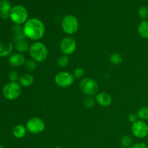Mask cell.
<instances>
[{"label": "cell", "mask_w": 148, "mask_h": 148, "mask_svg": "<svg viewBox=\"0 0 148 148\" xmlns=\"http://www.w3.org/2000/svg\"><path fill=\"white\" fill-rule=\"evenodd\" d=\"M137 115L138 116L139 120L142 121H147L148 120V107L143 106L139 108L137 112Z\"/></svg>", "instance_id": "obj_19"}, {"label": "cell", "mask_w": 148, "mask_h": 148, "mask_svg": "<svg viewBox=\"0 0 148 148\" xmlns=\"http://www.w3.org/2000/svg\"><path fill=\"white\" fill-rule=\"evenodd\" d=\"M27 129L23 124H17L13 128L12 134L15 138L22 139L25 136Z\"/></svg>", "instance_id": "obj_16"}, {"label": "cell", "mask_w": 148, "mask_h": 148, "mask_svg": "<svg viewBox=\"0 0 148 148\" xmlns=\"http://www.w3.org/2000/svg\"><path fill=\"white\" fill-rule=\"evenodd\" d=\"M53 148H62V147H53Z\"/></svg>", "instance_id": "obj_33"}, {"label": "cell", "mask_w": 148, "mask_h": 148, "mask_svg": "<svg viewBox=\"0 0 148 148\" xmlns=\"http://www.w3.org/2000/svg\"><path fill=\"white\" fill-rule=\"evenodd\" d=\"M14 49L17 50L18 53H24L28 51L30 49V46L26 40H23L17 41L14 43Z\"/></svg>", "instance_id": "obj_18"}, {"label": "cell", "mask_w": 148, "mask_h": 148, "mask_svg": "<svg viewBox=\"0 0 148 148\" xmlns=\"http://www.w3.org/2000/svg\"><path fill=\"white\" fill-rule=\"evenodd\" d=\"M11 33L12 38L14 43L25 40V38H26L24 35V32H23V26L20 25H14L12 27Z\"/></svg>", "instance_id": "obj_13"}, {"label": "cell", "mask_w": 148, "mask_h": 148, "mask_svg": "<svg viewBox=\"0 0 148 148\" xmlns=\"http://www.w3.org/2000/svg\"><path fill=\"white\" fill-rule=\"evenodd\" d=\"M0 148H4V147H3V146L1 145H0Z\"/></svg>", "instance_id": "obj_32"}, {"label": "cell", "mask_w": 148, "mask_h": 148, "mask_svg": "<svg viewBox=\"0 0 148 148\" xmlns=\"http://www.w3.org/2000/svg\"><path fill=\"white\" fill-rule=\"evenodd\" d=\"M69 63V56L66 55H62L58 58L57 61H56V64L58 66L61 68H64L68 66Z\"/></svg>", "instance_id": "obj_20"}, {"label": "cell", "mask_w": 148, "mask_h": 148, "mask_svg": "<svg viewBox=\"0 0 148 148\" xmlns=\"http://www.w3.org/2000/svg\"><path fill=\"white\" fill-rule=\"evenodd\" d=\"M129 120H130V122H132V124L138 121L139 119H138V116H137V114H134V113H132V114H130V116H129Z\"/></svg>", "instance_id": "obj_29"}, {"label": "cell", "mask_w": 148, "mask_h": 148, "mask_svg": "<svg viewBox=\"0 0 148 148\" xmlns=\"http://www.w3.org/2000/svg\"><path fill=\"white\" fill-rule=\"evenodd\" d=\"M27 131L33 134H38L43 132L46 129V124L39 117H32L29 119L25 125Z\"/></svg>", "instance_id": "obj_7"}, {"label": "cell", "mask_w": 148, "mask_h": 148, "mask_svg": "<svg viewBox=\"0 0 148 148\" xmlns=\"http://www.w3.org/2000/svg\"><path fill=\"white\" fill-rule=\"evenodd\" d=\"M137 32L143 38L148 39V21L143 20L137 27Z\"/></svg>", "instance_id": "obj_17"}, {"label": "cell", "mask_w": 148, "mask_h": 148, "mask_svg": "<svg viewBox=\"0 0 148 148\" xmlns=\"http://www.w3.org/2000/svg\"><path fill=\"white\" fill-rule=\"evenodd\" d=\"M14 46L11 42H0V57L10 56Z\"/></svg>", "instance_id": "obj_14"}, {"label": "cell", "mask_w": 148, "mask_h": 148, "mask_svg": "<svg viewBox=\"0 0 148 148\" xmlns=\"http://www.w3.org/2000/svg\"><path fill=\"white\" fill-rule=\"evenodd\" d=\"M119 148H125V147H119Z\"/></svg>", "instance_id": "obj_34"}, {"label": "cell", "mask_w": 148, "mask_h": 148, "mask_svg": "<svg viewBox=\"0 0 148 148\" xmlns=\"http://www.w3.org/2000/svg\"><path fill=\"white\" fill-rule=\"evenodd\" d=\"M138 15L143 20H146L148 17V7L146 6H141L138 10Z\"/></svg>", "instance_id": "obj_25"}, {"label": "cell", "mask_w": 148, "mask_h": 148, "mask_svg": "<svg viewBox=\"0 0 148 148\" xmlns=\"http://www.w3.org/2000/svg\"><path fill=\"white\" fill-rule=\"evenodd\" d=\"M84 75H85V70L82 67L76 68L73 72V76L77 79H81L83 77Z\"/></svg>", "instance_id": "obj_28"}, {"label": "cell", "mask_w": 148, "mask_h": 148, "mask_svg": "<svg viewBox=\"0 0 148 148\" xmlns=\"http://www.w3.org/2000/svg\"><path fill=\"white\" fill-rule=\"evenodd\" d=\"M110 62L111 64L115 65L121 64L123 62V57L121 54L117 53H114L110 56Z\"/></svg>", "instance_id": "obj_23"}, {"label": "cell", "mask_w": 148, "mask_h": 148, "mask_svg": "<svg viewBox=\"0 0 148 148\" xmlns=\"http://www.w3.org/2000/svg\"><path fill=\"white\" fill-rule=\"evenodd\" d=\"M54 82L58 87L66 88L72 86L75 82V77L70 72L63 71L60 72L55 76Z\"/></svg>", "instance_id": "obj_8"}, {"label": "cell", "mask_w": 148, "mask_h": 148, "mask_svg": "<svg viewBox=\"0 0 148 148\" xmlns=\"http://www.w3.org/2000/svg\"><path fill=\"white\" fill-rule=\"evenodd\" d=\"M22 92V87L18 82H10L6 84L2 89V94L9 101L17 100Z\"/></svg>", "instance_id": "obj_5"}, {"label": "cell", "mask_w": 148, "mask_h": 148, "mask_svg": "<svg viewBox=\"0 0 148 148\" xmlns=\"http://www.w3.org/2000/svg\"><path fill=\"white\" fill-rule=\"evenodd\" d=\"M20 75H19V73L17 71H11L9 73L8 78L10 80V82H17V81H19V79H20Z\"/></svg>", "instance_id": "obj_26"}, {"label": "cell", "mask_w": 148, "mask_h": 148, "mask_svg": "<svg viewBox=\"0 0 148 148\" xmlns=\"http://www.w3.org/2000/svg\"><path fill=\"white\" fill-rule=\"evenodd\" d=\"M23 32L26 38L33 41H39L46 33L45 25L40 19L33 17L23 25Z\"/></svg>", "instance_id": "obj_1"}, {"label": "cell", "mask_w": 148, "mask_h": 148, "mask_svg": "<svg viewBox=\"0 0 148 148\" xmlns=\"http://www.w3.org/2000/svg\"><path fill=\"white\" fill-rule=\"evenodd\" d=\"M9 64L13 67H19L25 64V57L23 53H14L9 56Z\"/></svg>", "instance_id": "obj_12"}, {"label": "cell", "mask_w": 148, "mask_h": 148, "mask_svg": "<svg viewBox=\"0 0 148 148\" xmlns=\"http://www.w3.org/2000/svg\"><path fill=\"white\" fill-rule=\"evenodd\" d=\"M29 53L32 59L37 63H42L48 57L49 51L46 45L40 41H35L30 46Z\"/></svg>", "instance_id": "obj_2"}, {"label": "cell", "mask_w": 148, "mask_h": 148, "mask_svg": "<svg viewBox=\"0 0 148 148\" xmlns=\"http://www.w3.org/2000/svg\"><path fill=\"white\" fill-rule=\"evenodd\" d=\"M60 50L64 55L69 56L73 54L77 49V42L72 36L63 38L60 42Z\"/></svg>", "instance_id": "obj_9"}, {"label": "cell", "mask_w": 148, "mask_h": 148, "mask_svg": "<svg viewBox=\"0 0 148 148\" xmlns=\"http://www.w3.org/2000/svg\"><path fill=\"white\" fill-rule=\"evenodd\" d=\"M0 18L2 20H7L10 18V12H0Z\"/></svg>", "instance_id": "obj_31"}, {"label": "cell", "mask_w": 148, "mask_h": 148, "mask_svg": "<svg viewBox=\"0 0 148 148\" xmlns=\"http://www.w3.org/2000/svg\"><path fill=\"white\" fill-rule=\"evenodd\" d=\"M25 66L28 71H34L37 68V62H36L33 59L26 61Z\"/></svg>", "instance_id": "obj_27"}, {"label": "cell", "mask_w": 148, "mask_h": 148, "mask_svg": "<svg viewBox=\"0 0 148 148\" xmlns=\"http://www.w3.org/2000/svg\"><path fill=\"white\" fill-rule=\"evenodd\" d=\"M79 89L86 96H93L98 92L99 86L96 81L90 77L82 79L79 82Z\"/></svg>", "instance_id": "obj_6"}, {"label": "cell", "mask_w": 148, "mask_h": 148, "mask_svg": "<svg viewBox=\"0 0 148 148\" xmlns=\"http://www.w3.org/2000/svg\"><path fill=\"white\" fill-rule=\"evenodd\" d=\"M132 132L137 138H145L148 136V124L145 121L138 120L132 125Z\"/></svg>", "instance_id": "obj_10"}, {"label": "cell", "mask_w": 148, "mask_h": 148, "mask_svg": "<svg viewBox=\"0 0 148 148\" xmlns=\"http://www.w3.org/2000/svg\"><path fill=\"white\" fill-rule=\"evenodd\" d=\"M123 147H131L133 145V140L130 135H124L120 140Z\"/></svg>", "instance_id": "obj_21"}, {"label": "cell", "mask_w": 148, "mask_h": 148, "mask_svg": "<svg viewBox=\"0 0 148 148\" xmlns=\"http://www.w3.org/2000/svg\"><path fill=\"white\" fill-rule=\"evenodd\" d=\"M130 148H148V145L145 143H137Z\"/></svg>", "instance_id": "obj_30"}, {"label": "cell", "mask_w": 148, "mask_h": 148, "mask_svg": "<svg viewBox=\"0 0 148 148\" xmlns=\"http://www.w3.org/2000/svg\"><path fill=\"white\" fill-rule=\"evenodd\" d=\"M95 99L97 103L102 107H108L112 103V98L106 92H98L95 95Z\"/></svg>", "instance_id": "obj_11"}, {"label": "cell", "mask_w": 148, "mask_h": 148, "mask_svg": "<svg viewBox=\"0 0 148 148\" xmlns=\"http://www.w3.org/2000/svg\"><path fill=\"white\" fill-rule=\"evenodd\" d=\"M83 103L85 108L90 109V108H93L95 104L96 103V101H95V98H92V96H86L84 99Z\"/></svg>", "instance_id": "obj_24"}, {"label": "cell", "mask_w": 148, "mask_h": 148, "mask_svg": "<svg viewBox=\"0 0 148 148\" xmlns=\"http://www.w3.org/2000/svg\"><path fill=\"white\" fill-rule=\"evenodd\" d=\"M12 9L8 0H0V12H10Z\"/></svg>", "instance_id": "obj_22"}, {"label": "cell", "mask_w": 148, "mask_h": 148, "mask_svg": "<svg viewBox=\"0 0 148 148\" xmlns=\"http://www.w3.org/2000/svg\"><path fill=\"white\" fill-rule=\"evenodd\" d=\"M35 78L30 74H24L21 75L19 79V84L23 88H28L34 84Z\"/></svg>", "instance_id": "obj_15"}, {"label": "cell", "mask_w": 148, "mask_h": 148, "mask_svg": "<svg viewBox=\"0 0 148 148\" xmlns=\"http://www.w3.org/2000/svg\"><path fill=\"white\" fill-rule=\"evenodd\" d=\"M28 11L23 5H15L10 12V18L14 25H24L28 20Z\"/></svg>", "instance_id": "obj_3"}, {"label": "cell", "mask_w": 148, "mask_h": 148, "mask_svg": "<svg viewBox=\"0 0 148 148\" xmlns=\"http://www.w3.org/2000/svg\"><path fill=\"white\" fill-rule=\"evenodd\" d=\"M79 27L78 19L72 14L64 16L62 20V30L68 36H72L77 32Z\"/></svg>", "instance_id": "obj_4"}]
</instances>
